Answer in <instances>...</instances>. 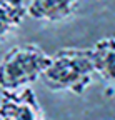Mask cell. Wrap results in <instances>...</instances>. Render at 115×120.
<instances>
[{
	"instance_id": "6da1fadb",
	"label": "cell",
	"mask_w": 115,
	"mask_h": 120,
	"mask_svg": "<svg viewBox=\"0 0 115 120\" xmlns=\"http://www.w3.org/2000/svg\"><path fill=\"white\" fill-rule=\"evenodd\" d=\"M95 73L92 49L65 47L50 55V64L42 75L44 85L55 92H72L82 95L92 83Z\"/></svg>"
},
{
	"instance_id": "7a4b0ae2",
	"label": "cell",
	"mask_w": 115,
	"mask_h": 120,
	"mask_svg": "<svg viewBox=\"0 0 115 120\" xmlns=\"http://www.w3.org/2000/svg\"><path fill=\"white\" fill-rule=\"evenodd\" d=\"M50 64V55L35 43L12 47L0 60V88L20 90L42 79Z\"/></svg>"
},
{
	"instance_id": "3957f363",
	"label": "cell",
	"mask_w": 115,
	"mask_h": 120,
	"mask_svg": "<svg viewBox=\"0 0 115 120\" xmlns=\"http://www.w3.org/2000/svg\"><path fill=\"white\" fill-rule=\"evenodd\" d=\"M0 120H45L33 88L4 90L0 95Z\"/></svg>"
},
{
	"instance_id": "277c9868",
	"label": "cell",
	"mask_w": 115,
	"mask_h": 120,
	"mask_svg": "<svg viewBox=\"0 0 115 120\" xmlns=\"http://www.w3.org/2000/svg\"><path fill=\"white\" fill-rule=\"evenodd\" d=\"M78 0H28V15L35 20L62 22L75 13Z\"/></svg>"
},
{
	"instance_id": "5b68a950",
	"label": "cell",
	"mask_w": 115,
	"mask_h": 120,
	"mask_svg": "<svg viewBox=\"0 0 115 120\" xmlns=\"http://www.w3.org/2000/svg\"><path fill=\"white\" fill-rule=\"evenodd\" d=\"M92 60L95 73L115 83V37L100 38L92 47Z\"/></svg>"
},
{
	"instance_id": "8992f818",
	"label": "cell",
	"mask_w": 115,
	"mask_h": 120,
	"mask_svg": "<svg viewBox=\"0 0 115 120\" xmlns=\"http://www.w3.org/2000/svg\"><path fill=\"white\" fill-rule=\"evenodd\" d=\"M27 13L25 0H0V43L23 22Z\"/></svg>"
}]
</instances>
